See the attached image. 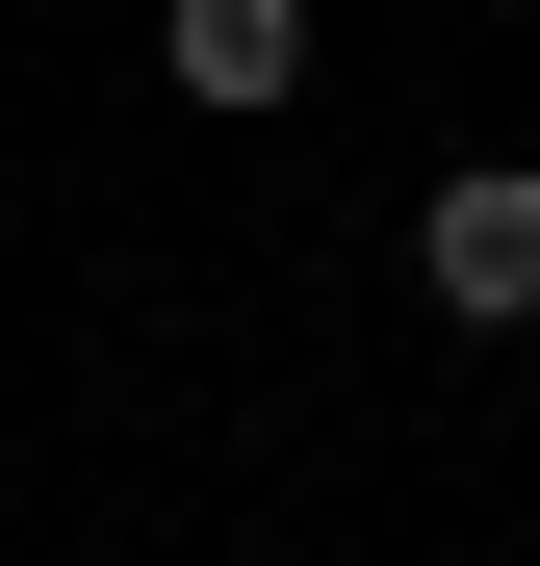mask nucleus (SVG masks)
Masks as SVG:
<instances>
[{
    "mask_svg": "<svg viewBox=\"0 0 540 566\" xmlns=\"http://www.w3.org/2000/svg\"><path fill=\"white\" fill-rule=\"evenodd\" d=\"M155 77L180 104H284L309 77V0H155Z\"/></svg>",
    "mask_w": 540,
    "mask_h": 566,
    "instance_id": "2",
    "label": "nucleus"
},
{
    "mask_svg": "<svg viewBox=\"0 0 540 566\" xmlns=\"http://www.w3.org/2000/svg\"><path fill=\"white\" fill-rule=\"evenodd\" d=\"M412 283L464 335H540V155H464V180H437V207H412Z\"/></svg>",
    "mask_w": 540,
    "mask_h": 566,
    "instance_id": "1",
    "label": "nucleus"
}]
</instances>
